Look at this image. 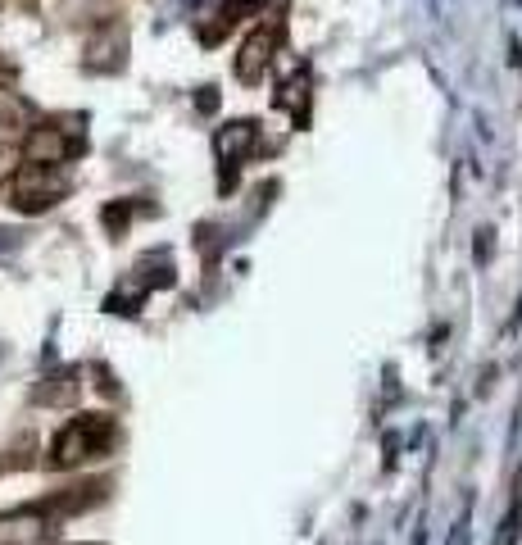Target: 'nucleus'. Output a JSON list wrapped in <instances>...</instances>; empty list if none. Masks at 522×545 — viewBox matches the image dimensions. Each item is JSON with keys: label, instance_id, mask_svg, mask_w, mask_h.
I'll return each mask as SVG.
<instances>
[{"label": "nucleus", "instance_id": "nucleus-4", "mask_svg": "<svg viewBox=\"0 0 522 545\" xmlns=\"http://www.w3.org/2000/svg\"><path fill=\"white\" fill-rule=\"evenodd\" d=\"M255 141H259V123H255V119H232V123H223V128L214 132V150H218V159H223V169L241 164V159L255 150Z\"/></svg>", "mask_w": 522, "mask_h": 545}, {"label": "nucleus", "instance_id": "nucleus-11", "mask_svg": "<svg viewBox=\"0 0 522 545\" xmlns=\"http://www.w3.org/2000/svg\"><path fill=\"white\" fill-rule=\"evenodd\" d=\"M55 382H60V387H41V400H50V405H64V400H73V391H78L73 373H60Z\"/></svg>", "mask_w": 522, "mask_h": 545}, {"label": "nucleus", "instance_id": "nucleus-10", "mask_svg": "<svg viewBox=\"0 0 522 545\" xmlns=\"http://www.w3.org/2000/svg\"><path fill=\"white\" fill-rule=\"evenodd\" d=\"M305 96H309V73L300 69L296 78L286 82V91H282V96H277V105H286V109H291V114H296V123H305V119H309Z\"/></svg>", "mask_w": 522, "mask_h": 545}, {"label": "nucleus", "instance_id": "nucleus-12", "mask_svg": "<svg viewBox=\"0 0 522 545\" xmlns=\"http://www.w3.org/2000/svg\"><path fill=\"white\" fill-rule=\"evenodd\" d=\"M10 246H19V232H5V228H0V250H10Z\"/></svg>", "mask_w": 522, "mask_h": 545}, {"label": "nucleus", "instance_id": "nucleus-3", "mask_svg": "<svg viewBox=\"0 0 522 545\" xmlns=\"http://www.w3.org/2000/svg\"><path fill=\"white\" fill-rule=\"evenodd\" d=\"M273 55H277V28H273V23H259V28L250 32L246 41H241V55H237V64H232V69H237L241 82H259Z\"/></svg>", "mask_w": 522, "mask_h": 545}, {"label": "nucleus", "instance_id": "nucleus-13", "mask_svg": "<svg viewBox=\"0 0 522 545\" xmlns=\"http://www.w3.org/2000/svg\"><path fill=\"white\" fill-rule=\"evenodd\" d=\"M218 105V96H214V87H205L200 91V109H214Z\"/></svg>", "mask_w": 522, "mask_h": 545}, {"label": "nucleus", "instance_id": "nucleus-7", "mask_svg": "<svg viewBox=\"0 0 522 545\" xmlns=\"http://www.w3.org/2000/svg\"><path fill=\"white\" fill-rule=\"evenodd\" d=\"M46 536V514L41 509H14L0 518V545H37Z\"/></svg>", "mask_w": 522, "mask_h": 545}, {"label": "nucleus", "instance_id": "nucleus-1", "mask_svg": "<svg viewBox=\"0 0 522 545\" xmlns=\"http://www.w3.org/2000/svg\"><path fill=\"white\" fill-rule=\"evenodd\" d=\"M114 446V418L109 414H82L55 436L50 446V468H78L87 459L105 455Z\"/></svg>", "mask_w": 522, "mask_h": 545}, {"label": "nucleus", "instance_id": "nucleus-8", "mask_svg": "<svg viewBox=\"0 0 522 545\" xmlns=\"http://www.w3.org/2000/svg\"><path fill=\"white\" fill-rule=\"evenodd\" d=\"M0 123L5 128H28L32 123V105L14 87H5V82H0Z\"/></svg>", "mask_w": 522, "mask_h": 545}, {"label": "nucleus", "instance_id": "nucleus-2", "mask_svg": "<svg viewBox=\"0 0 522 545\" xmlns=\"http://www.w3.org/2000/svg\"><path fill=\"white\" fill-rule=\"evenodd\" d=\"M64 191H69V182L60 178V164H28V169L14 178V205H19L23 214H41V209H50Z\"/></svg>", "mask_w": 522, "mask_h": 545}, {"label": "nucleus", "instance_id": "nucleus-6", "mask_svg": "<svg viewBox=\"0 0 522 545\" xmlns=\"http://www.w3.org/2000/svg\"><path fill=\"white\" fill-rule=\"evenodd\" d=\"M23 155H28V164H64L73 155V141L60 128H28Z\"/></svg>", "mask_w": 522, "mask_h": 545}, {"label": "nucleus", "instance_id": "nucleus-14", "mask_svg": "<svg viewBox=\"0 0 522 545\" xmlns=\"http://www.w3.org/2000/svg\"><path fill=\"white\" fill-rule=\"evenodd\" d=\"M450 545H468V523H459V527H454V536H450Z\"/></svg>", "mask_w": 522, "mask_h": 545}, {"label": "nucleus", "instance_id": "nucleus-9", "mask_svg": "<svg viewBox=\"0 0 522 545\" xmlns=\"http://www.w3.org/2000/svg\"><path fill=\"white\" fill-rule=\"evenodd\" d=\"M259 5H264V0H227L223 10H218V23H214V28H209V32H200V37H205V41H209V46H214V41H218V37H223V32H227V28H232V23H237V19H241V14L259 10Z\"/></svg>", "mask_w": 522, "mask_h": 545}, {"label": "nucleus", "instance_id": "nucleus-5", "mask_svg": "<svg viewBox=\"0 0 522 545\" xmlns=\"http://www.w3.org/2000/svg\"><path fill=\"white\" fill-rule=\"evenodd\" d=\"M123 50H128L123 28H119V23H105V28H96V32H91V41H87V69L114 73L123 64Z\"/></svg>", "mask_w": 522, "mask_h": 545}]
</instances>
